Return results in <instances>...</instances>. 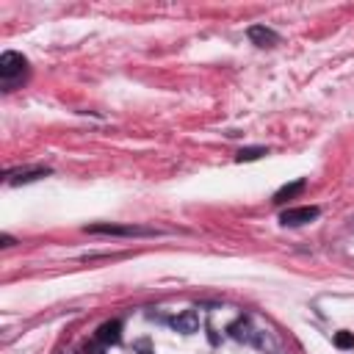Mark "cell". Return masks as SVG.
<instances>
[{"label":"cell","instance_id":"1","mask_svg":"<svg viewBox=\"0 0 354 354\" xmlns=\"http://www.w3.org/2000/svg\"><path fill=\"white\" fill-rule=\"evenodd\" d=\"M318 208L316 205H302V208H288V210H283L280 213V224H285V227H302V224H310V221H316L318 219Z\"/></svg>","mask_w":354,"mask_h":354},{"label":"cell","instance_id":"2","mask_svg":"<svg viewBox=\"0 0 354 354\" xmlns=\"http://www.w3.org/2000/svg\"><path fill=\"white\" fill-rule=\"evenodd\" d=\"M25 67H28V61H25V56L23 53H14V50H6L3 56H0V80H12V78H17V75H23L25 72Z\"/></svg>","mask_w":354,"mask_h":354},{"label":"cell","instance_id":"3","mask_svg":"<svg viewBox=\"0 0 354 354\" xmlns=\"http://www.w3.org/2000/svg\"><path fill=\"white\" fill-rule=\"evenodd\" d=\"M94 340L102 343V346H116V343H122V321H105L97 327L94 332Z\"/></svg>","mask_w":354,"mask_h":354},{"label":"cell","instance_id":"4","mask_svg":"<svg viewBox=\"0 0 354 354\" xmlns=\"http://www.w3.org/2000/svg\"><path fill=\"white\" fill-rule=\"evenodd\" d=\"M86 232H91V235H147L153 230H144V227H120V224H91V227H86Z\"/></svg>","mask_w":354,"mask_h":354},{"label":"cell","instance_id":"5","mask_svg":"<svg viewBox=\"0 0 354 354\" xmlns=\"http://www.w3.org/2000/svg\"><path fill=\"white\" fill-rule=\"evenodd\" d=\"M250 39L258 47H274V45H280V36L272 28H266V25H252L250 28Z\"/></svg>","mask_w":354,"mask_h":354},{"label":"cell","instance_id":"6","mask_svg":"<svg viewBox=\"0 0 354 354\" xmlns=\"http://www.w3.org/2000/svg\"><path fill=\"white\" fill-rule=\"evenodd\" d=\"M172 327H175L177 332H183V335H191V332L199 329V313H197V310H186L183 316L172 318Z\"/></svg>","mask_w":354,"mask_h":354},{"label":"cell","instance_id":"7","mask_svg":"<svg viewBox=\"0 0 354 354\" xmlns=\"http://www.w3.org/2000/svg\"><path fill=\"white\" fill-rule=\"evenodd\" d=\"M307 188V180H294V183H285L277 194H274V202L277 205H283V202H288V199H296L302 191Z\"/></svg>","mask_w":354,"mask_h":354},{"label":"cell","instance_id":"8","mask_svg":"<svg viewBox=\"0 0 354 354\" xmlns=\"http://www.w3.org/2000/svg\"><path fill=\"white\" fill-rule=\"evenodd\" d=\"M47 175V169H31V172H20V175H6V180L12 183V186H23V183H34V180H39V177H45Z\"/></svg>","mask_w":354,"mask_h":354},{"label":"cell","instance_id":"9","mask_svg":"<svg viewBox=\"0 0 354 354\" xmlns=\"http://www.w3.org/2000/svg\"><path fill=\"white\" fill-rule=\"evenodd\" d=\"M263 155H266V147H247V150H241L239 155H235V161H239V164H250V161H258Z\"/></svg>","mask_w":354,"mask_h":354},{"label":"cell","instance_id":"10","mask_svg":"<svg viewBox=\"0 0 354 354\" xmlns=\"http://www.w3.org/2000/svg\"><path fill=\"white\" fill-rule=\"evenodd\" d=\"M335 346L343 349V351H346V349H354V335H351V332H338V335H335Z\"/></svg>","mask_w":354,"mask_h":354},{"label":"cell","instance_id":"11","mask_svg":"<svg viewBox=\"0 0 354 354\" xmlns=\"http://www.w3.org/2000/svg\"><path fill=\"white\" fill-rule=\"evenodd\" d=\"M83 354H105V346L102 343H86V349H83Z\"/></svg>","mask_w":354,"mask_h":354},{"label":"cell","instance_id":"12","mask_svg":"<svg viewBox=\"0 0 354 354\" xmlns=\"http://www.w3.org/2000/svg\"><path fill=\"white\" fill-rule=\"evenodd\" d=\"M64 354H78V351H64Z\"/></svg>","mask_w":354,"mask_h":354}]
</instances>
